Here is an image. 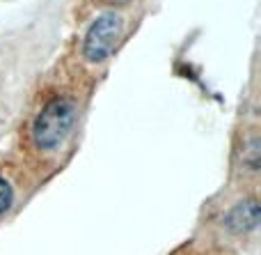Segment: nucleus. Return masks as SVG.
I'll return each mask as SVG.
<instances>
[{
  "label": "nucleus",
  "mask_w": 261,
  "mask_h": 255,
  "mask_svg": "<svg viewBox=\"0 0 261 255\" xmlns=\"http://www.w3.org/2000/svg\"><path fill=\"white\" fill-rule=\"evenodd\" d=\"M76 115V104L67 97H58V99L48 101L32 122V143L44 152L58 150L73 131Z\"/></svg>",
  "instance_id": "1"
},
{
  "label": "nucleus",
  "mask_w": 261,
  "mask_h": 255,
  "mask_svg": "<svg viewBox=\"0 0 261 255\" xmlns=\"http://www.w3.org/2000/svg\"><path fill=\"white\" fill-rule=\"evenodd\" d=\"M124 32V18L117 12H106L90 26L83 44V55L90 62H103L117 46Z\"/></svg>",
  "instance_id": "2"
},
{
  "label": "nucleus",
  "mask_w": 261,
  "mask_h": 255,
  "mask_svg": "<svg viewBox=\"0 0 261 255\" xmlns=\"http://www.w3.org/2000/svg\"><path fill=\"white\" fill-rule=\"evenodd\" d=\"M259 202L254 198H248V200L234 205L225 216V225L227 230L241 235V233H250V230L257 228L259 223Z\"/></svg>",
  "instance_id": "3"
},
{
  "label": "nucleus",
  "mask_w": 261,
  "mask_h": 255,
  "mask_svg": "<svg viewBox=\"0 0 261 255\" xmlns=\"http://www.w3.org/2000/svg\"><path fill=\"white\" fill-rule=\"evenodd\" d=\"M12 202H14V189H12V184H9L5 177H0V214H5V212L12 207Z\"/></svg>",
  "instance_id": "4"
}]
</instances>
